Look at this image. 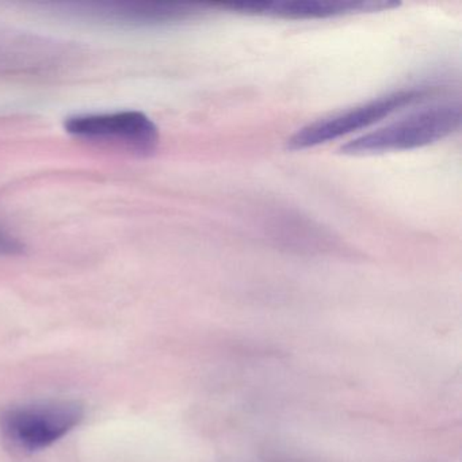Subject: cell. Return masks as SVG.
I'll return each mask as SVG.
<instances>
[{"label":"cell","instance_id":"obj_1","mask_svg":"<svg viewBox=\"0 0 462 462\" xmlns=\"http://www.w3.org/2000/svg\"><path fill=\"white\" fill-rule=\"evenodd\" d=\"M461 118L459 102L431 105L396 123L351 140L339 148V153L372 156L427 147L458 131Z\"/></svg>","mask_w":462,"mask_h":462},{"label":"cell","instance_id":"obj_2","mask_svg":"<svg viewBox=\"0 0 462 462\" xmlns=\"http://www.w3.org/2000/svg\"><path fill=\"white\" fill-rule=\"evenodd\" d=\"M82 404L69 400L17 405L0 415V429L6 439L21 450L50 448L83 420Z\"/></svg>","mask_w":462,"mask_h":462},{"label":"cell","instance_id":"obj_3","mask_svg":"<svg viewBox=\"0 0 462 462\" xmlns=\"http://www.w3.org/2000/svg\"><path fill=\"white\" fill-rule=\"evenodd\" d=\"M64 128L77 139L124 148L139 155H152L161 143L156 124L136 110L74 116L66 120Z\"/></svg>","mask_w":462,"mask_h":462},{"label":"cell","instance_id":"obj_4","mask_svg":"<svg viewBox=\"0 0 462 462\" xmlns=\"http://www.w3.org/2000/svg\"><path fill=\"white\" fill-rule=\"evenodd\" d=\"M424 96H426L424 90L397 91V93L381 97L374 101L346 110V112L332 116V117L316 121V123L299 129L291 139H288L286 148L289 151H304L334 142L346 134L361 131V129L378 123L383 118L391 116L392 113L399 112L402 107L420 101Z\"/></svg>","mask_w":462,"mask_h":462},{"label":"cell","instance_id":"obj_5","mask_svg":"<svg viewBox=\"0 0 462 462\" xmlns=\"http://www.w3.org/2000/svg\"><path fill=\"white\" fill-rule=\"evenodd\" d=\"M67 13L105 23L137 26H162L185 23L202 14L205 6L174 4H75L64 5Z\"/></svg>","mask_w":462,"mask_h":462},{"label":"cell","instance_id":"obj_6","mask_svg":"<svg viewBox=\"0 0 462 462\" xmlns=\"http://www.w3.org/2000/svg\"><path fill=\"white\" fill-rule=\"evenodd\" d=\"M397 2H240V4L218 5L220 9L240 14L261 17L285 18V20H326L345 15L377 13L396 9Z\"/></svg>","mask_w":462,"mask_h":462},{"label":"cell","instance_id":"obj_7","mask_svg":"<svg viewBox=\"0 0 462 462\" xmlns=\"http://www.w3.org/2000/svg\"><path fill=\"white\" fill-rule=\"evenodd\" d=\"M25 253V245L0 226V256H17Z\"/></svg>","mask_w":462,"mask_h":462}]
</instances>
